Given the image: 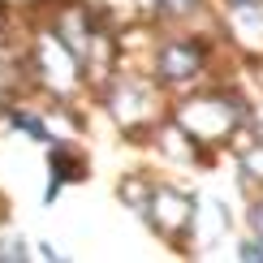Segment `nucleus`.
Listing matches in <instances>:
<instances>
[{"label": "nucleus", "mask_w": 263, "mask_h": 263, "mask_svg": "<svg viewBox=\"0 0 263 263\" xmlns=\"http://www.w3.org/2000/svg\"><path fill=\"white\" fill-rule=\"evenodd\" d=\"M199 65H203L199 48H190V43H181V39L160 52V73L168 82H181V78H190V73H199Z\"/></svg>", "instance_id": "1"}, {"label": "nucleus", "mask_w": 263, "mask_h": 263, "mask_svg": "<svg viewBox=\"0 0 263 263\" xmlns=\"http://www.w3.org/2000/svg\"><path fill=\"white\" fill-rule=\"evenodd\" d=\"M250 229H255V233L263 237V199H259L255 207H250Z\"/></svg>", "instance_id": "2"}, {"label": "nucleus", "mask_w": 263, "mask_h": 263, "mask_svg": "<svg viewBox=\"0 0 263 263\" xmlns=\"http://www.w3.org/2000/svg\"><path fill=\"white\" fill-rule=\"evenodd\" d=\"M190 5H194V0H168V9H173V13H185Z\"/></svg>", "instance_id": "3"}]
</instances>
